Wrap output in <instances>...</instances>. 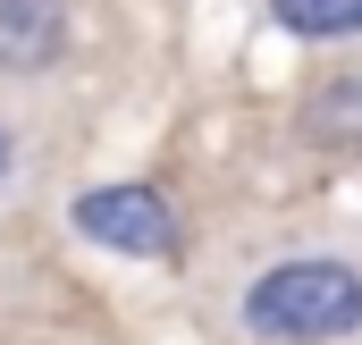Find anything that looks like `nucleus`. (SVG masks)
<instances>
[{
  "mask_svg": "<svg viewBox=\"0 0 362 345\" xmlns=\"http://www.w3.org/2000/svg\"><path fill=\"white\" fill-rule=\"evenodd\" d=\"M68 228H76L85 245H101V253H118V261H169L177 253V211H169V194L144 185V177L85 185V194L68 202Z\"/></svg>",
  "mask_w": 362,
  "mask_h": 345,
  "instance_id": "2",
  "label": "nucleus"
},
{
  "mask_svg": "<svg viewBox=\"0 0 362 345\" xmlns=\"http://www.w3.org/2000/svg\"><path fill=\"white\" fill-rule=\"evenodd\" d=\"M270 25H286L295 42H346L362 34V0H270Z\"/></svg>",
  "mask_w": 362,
  "mask_h": 345,
  "instance_id": "5",
  "label": "nucleus"
},
{
  "mask_svg": "<svg viewBox=\"0 0 362 345\" xmlns=\"http://www.w3.org/2000/svg\"><path fill=\"white\" fill-rule=\"evenodd\" d=\"M236 320L262 345H346L362 337V269L337 253H295L236 295Z\"/></svg>",
  "mask_w": 362,
  "mask_h": 345,
  "instance_id": "1",
  "label": "nucleus"
},
{
  "mask_svg": "<svg viewBox=\"0 0 362 345\" xmlns=\"http://www.w3.org/2000/svg\"><path fill=\"white\" fill-rule=\"evenodd\" d=\"M303 144L320 152H362V76H329L303 101Z\"/></svg>",
  "mask_w": 362,
  "mask_h": 345,
  "instance_id": "4",
  "label": "nucleus"
},
{
  "mask_svg": "<svg viewBox=\"0 0 362 345\" xmlns=\"http://www.w3.org/2000/svg\"><path fill=\"white\" fill-rule=\"evenodd\" d=\"M68 0H0V76H42L68 59Z\"/></svg>",
  "mask_w": 362,
  "mask_h": 345,
  "instance_id": "3",
  "label": "nucleus"
},
{
  "mask_svg": "<svg viewBox=\"0 0 362 345\" xmlns=\"http://www.w3.org/2000/svg\"><path fill=\"white\" fill-rule=\"evenodd\" d=\"M8 160H17V152H8V135H0V177H8Z\"/></svg>",
  "mask_w": 362,
  "mask_h": 345,
  "instance_id": "6",
  "label": "nucleus"
}]
</instances>
